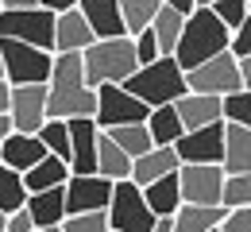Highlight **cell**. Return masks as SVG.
<instances>
[{"instance_id":"d4e9b609","label":"cell","mask_w":251,"mask_h":232,"mask_svg":"<svg viewBox=\"0 0 251 232\" xmlns=\"http://www.w3.org/2000/svg\"><path fill=\"white\" fill-rule=\"evenodd\" d=\"M147 132H151V139H155V147H174V143L186 135V124H182V116H178L174 104H162V108H151Z\"/></svg>"},{"instance_id":"816d5d0a","label":"cell","mask_w":251,"mask_h":232,"mask_svg":"<svg viewBox=\"0 0 251 232\" xmlns=\"http://www.w3.org/2000/svg\"><path fill=\"white\" fill-rule=\"evenodd\" d=\"M0 12H4V0H0Z\"/></svg>"},{"instance_id":"3957f363","label":"cell","mask_w":251,"mask_h":232,"mask_svg":"<svg viewBox=\"0 0 251 232\" xmlns=\"http://www.w3.org/2000/svg\"><path fill=\"white\" fill-rule=\"evenodd\" d=\"M81 62H85V81L93 89H100V85H124L127 77L139 70L131 35H124V39H97L93 47L81 54Z\"/></svg>"},{"instance_id":"1f68e13d","label":"cell","mask_w":251,"mask_h":232,"mask_svg":"<svg viewBox=\"0 0 251 232\" xmlns=\"http://www.w3.org/2000/svg\"><path fill=\"white\" fill-rule=\"evenodd\" d=\"M220 205L232 213V209H248L251 205V174H224V198Z\"/></svg>"},{"instance_id":"44dd1931","label":"cell","mask_w":251,"mask_h":232,"mask_svg":"<svg viewBox=\"0 0 251 232\" xmlns=\"http://www.w3.org/2000/svg\"><path fill=\"white\" fill-rule=\"evenodd\" d=\"M224 174H251V128H224Z\"/></svg>"},{"instance_id":"52a82bcc","label":"cell","mask_w":251,"mask_h":232,"mask_svg":"<svg viewBox=\"0 0 251 232\" xmlns=\"http://www.w3.org/2000/svg\"><path fill=\"white\" fill-rule=\"evenodd\" d=\"M54 12L47 8H31V12H0V39H16L39 51L54 54Z\"/></svg>"},{"instance_id":"4fadbf2b","label":"cell","mask_w":251,"mask_h":232,"mask_svg":"<svg viewBox=\"0 0 251 232\" xmlns=\"http://www.w3.org/2000/svg\"><path fill=\"white\" fill-rule=\"evenodd\" d=\"M182 201L186 205H220L224 198V166H193L186 163L178 170Z\"/></svg>"},{"instance_id":"83f0119b","label":"cell","mask_w":251,"mask_h":232,"mask_svg":"<svg viewBox=\"0 0 251 232\" xmlns=\"http://www.w3.org/2000/svg\"><path fill=\"white\" fill-rule=\"evenodd\" d=\"M27 186H24V174H16L12 166L0 163V213L4 217H12L16 209H24L27 205Z\"/></svg>"},{"instance_id":"7c38bea8","label":"cell","mask_w":251,"mask_h":232,"mask_svg":"<svg viewBox=\"0 0 251 232\" xmlns=\"http://www.w3.org/2000/svg\"><path fill=\"white\" fill-rule=\"evenodd\" d=\"M224 120L220 124H209V128H197V132H186L178 143H174V151H178V159L182 166L193 163V166H220L224 163Z\"/></svg>"},{"instance_id":"7bdbcfd3","label":"cell","mask_w":251,"mask_h":232,"mask_svg":"<svg viewBox=\"0 0 251 232\" xmlns=\"http://www.w3.org/2000/svg\"><path fill=\"white\" fill-rule=\"evenodd\" d=\"M8 108H12V85L0 81V116H8Z\"/></svg>"},{"instance_id":"7dc6e473","label":"cell","mask_w":251,"mask_h":232,"mask_svg":"<svg viewBox=\"0 0 251 232\" xmlns=\"http://www.w3.org/2000/svg\"><path fill=\"white\" fill-rule=\"evenodd\" d=\"M213 4H217V0H197V8H213Z\"/></svg>"},{"instance_id":"ee69618b","label":"cell","mask_w":251,"mask_h":232,"mask_svg":"<svg viewBox=\"0 0 251 232\" xmlns=\"http://www.w3.org/2000/svg\"><path fill=\"white\" fill-rule=\"evenodd\" d=\"M240 62V81H244V89H251V58H236Z\"/></svg>"},{"instance_id":"60d3db41","label":"cell","mask_w":251,"mask_h":232,"mask_svg":"<svg viewBox=\"0 0 251 232\" xmlns=\"http://www.w3.org/2000/svg\"><path fill=\"white\" fill-rule=\"evenodd\" d=\"M162 4H166V8H174V12H178V16H193V12H197V0H162Z\"/></svg>"},{"instance_id":"cb8c5ba5","label":"cell","mask_w":251,"mask_h":232,"mask_svg":"<svg viewBox=\"0 0 251 232\" xmlns=\"http://www.w3.org/2000/svg\"><path fill=\"white\" fill-rule=\"evenodd\" d=\"M224 205H182L174 217V232H213L224 225Z\"/></svg>"},{"instance_id":"4316f807","label":"cell","mask_w":251,"mask_h":232,"mask_svg":"<svg viewBox=\"0 0 251 232\" xmlns=\"http://www.w3.org/2000/svg\"><path fill=\"white\" fill-rule=\"evenodd\" d=\"M151 31H155V39H158L162 58H174V51H178V43H182V31H186V16H178L174 8L162 4V12H158L155 24H151Z\"/></svg>"},{"instance_id":"484cf974","label":"cell","mask_w":251,"mask_h":232,"mask_svg":"<svg viewBox=\"0 0 251 232\" xmlns=\"http://www.w3.org/2000/svg\"><path fill=\"white\" fill-rule=\"evenodd\" d=\"M66 182H70V166L62 159H54V155H47L39 166H31L24 174L27 194H43V190H54V186H66Z\"/></svg>"},{"instance_id":"f907efd6","label":"cell","mask_w":251,"mask_h":232,"mask_svg":"<svg viewBox=\"0 0 251 232\" xmlns=\"http://www.w3.org/2000/svg\"><path fill=\"white\" fill-rule=\"evenodd\" d=\"M35 232H62V229H35Z\"/></svg>"},{"instance_id":"5bb4252c","label":"cell","mask_w":251,"mask_h":232,"mask_svg":"<svg viewBox=\"0 0 251 232\" xmlns=\"http://www.w3.org/2000/svg\"><path fill=\"white\" fill-rule=\"evenodd\" d=\"M97 143H100L97 120H70V170L74 174H97Z\"/></svg>"},{"instance_id":"ac0fdd59","label":"cell","mask_w":251,"mask_h":232,"mask_svg":"<svg viewBox=\"0 0 251 232\" xmlns=\"http://www.w3.org/2000/svg\"><path fill=\"white\" fill-rule=\"evenodd\" d=\"M174 108H178L186 132H197V128H209V124H220V120H224V101L205 97V93H186Z\"/></svg>"},{"instance_id":"f35d334b","label":"cell","mask_w":251,"mask_h":232,"mask_svg":"<svg viewBox=\"0 0 251 232\" xmlns=\"http://www.w3.org/2000/svg\"><path fill=\"white\" fill-rule=\"evenodd\" d=\"M35 229H39V225H35V217L27 213V205L8 217V232H35Z\"/></svg>"},{"instance_id":"b9f144b4","label":"cell","mask_w":251,"mask_h":232,"mask_svg":"<svg viewBox=\"0 0 251 232\" xmlns=\"http://www.w3.org/2000/svg\"><path fill=\"white\" fill-rule=\"evenodd\" d=\"M39 8V0H4V12H31Z\"/></svg>"},{"instance_id":"7a4b0ae2","label":"cell","mask_w":251,"mask_h":232,"mask_svg":"<svg viewBox=\"0 0 251 232\" xmlns=\"http://www.w3.org/2000/svg\"><path fill=\"white\" fill-rule=\"evenodd\" d=\"M232 47V31L217 20L213 8H197L186 20V31H182V43L174 51V62L182 66V74H193L197 66L213 62L217 54H224Z\"/></svg>"},{"instance_id":"603a6c76","label":"cell","mask_w":251,"mask_h":232,"mask_svg":"<svg viewBox=\"0 0 251 232\" xmlns=\"http://www.w3.org/2000/svg\"><path fill=\"white\" fill-rule=\"evenodd\" d=\"M143 198H147V205H151L155 217H178V209L186 205V201H182V182H178V174H166V178L151 182V186L143 190Z\"/></svg>"},{"instance_id":"836d02e7","label":"cell","mask_w":251,"mask_h":232,"mask_svg":"<svg viewBox=\"0 0 251 232\" xmlns=\"http://www.w3.org/2000/svg\"><path fill=\"white\" fill-rule=\"evenodd\" d=\"M213 12H217V20L228 27V31H240V27H244V20L251 16L248 0H217V4H213Z\"/></svg>"},{"instance_id":"4dcf8cb0","label":"cell","mask_w":251,"mask_h":232,"mask_svg":"<svg viewBox=\"0 0 251 232\" xmlns=\"http://www.w3.org/2000/svg\"><path fill=\"white\" fill-rule=\"evenodd\" d=\"M39 139H43V147L54 155V159H62L70 166V120H47L43 128H39ZM74 174V170H70Z\"/></svg>"},{"instance_id":"8d00e7d4","label":"cell","mask_w":251,"mask_h":232,"mask_svg":"<svg viewBox=\"0 0 251 232\" xmlns=\"http://www.w3.org/2000/svg\"><path fill=\"white\" fill-rule=\"evenodd\" d=\"M236 58H251V16L244 20L240 31H232V47H228Z\"/></svg>"},{"instance_id":"f1b7e54d","label":"cell","mask_w":251,"mask_h":232,"mask_svg":"<svg viewBox=\"0 0 251 232\" xmlns=\"http://www.w3.org/2000/svg\"><path fill=\"white\" fill-rule=\"evenodd\" d=\"M112 143L124 151V155H131V159H143L151 147H155V139H151V132H147V124H124V128H112Z\"/></svg>"},{"instance_id":"8992f818","label":"cell","mask_w":251,"mask_h":232,"mask_svg":"<svg viewBox=\"0 0 251 232\" xmlns=\"http://www.w3.org/2000/svg\"><path fill=\"white\" fill-rule=\"evenodd\" d=\"M155 213L143 198V186H135L131 178L112 186V201H108V225L112 232H151L155 229Z\"/></svg>"},{"instance_id":"f5cc1de1","label":"cell","mask_w":251,"mask_h":232,"mask_svg":"<svg viewBox=\"0 0 251 232\" xmlns=\"http://www.w3.org/2000/svg\"><path fill=\"white\" fill-rule=\"evenodd\" d=\"M213 232H224V229H213Z\"/></svg>"},{"instance_id":"f6af8a7d","label":"cell","mask_w":251,"mask_h":232,"mask_svg":"<svg viewBox=\"0 0 251 232\" xmlns=\"http://www.w3.org/2000/svg\"><path fill=\"white\" fill-rule=\"evenodd\" d=\"M8 135H12V120H8V116H0V151H4Z\"/></svg>"},{"instance_id":"7402d4cb","label":"cell","mask_w":251,"mask_h":232,"mask_svg":"<svg viewBox=\"0 0 251 232\" xmlns=\"http://www.w3.org/2000/svg\"><path fill=\"white\" fill-rule=\"evenodd\" d=\"M131 155H124L116 143H112V135L100 132V143H97V174L100 178H108V182H127L131 178Z\"/></svg>"},{"instance_id":"74e56055","label":"cell","mask_w":251,"mask_h":232,"mask_svg":"<svg viewBox=\"0 0 251 232\" xmlns=\"http://www.w3.org/2000/svg\"><path fill=\"white\" fill-rule=\"evenodd\" d=\"M224 232H251V205L248 209H232L228 217H224Z\"/></svg>"},{"instance_id":"ba28073f","label":"cell","mask_w":251,"mask_h":232,"mask_svg":"<svg viewBox=\"0 0 251 232\" xmlns=\"http://www.w3.org/2000/svg\"><path fill=\"white\" fill-rule=\"evenodd\" d=\"M151 108L139 97H131L124 85H100L97 89V128L100 132H112V128H124V124H147Z\"/></svg>"},{"instance_id":"277c9868","label":"cell","mask_w":251,"mask_h":232,"mask_svg":"<svg viewBox=\"0 0 251 232\" xmlns=\"http://www.w3.org/2000/svg\"><path fill=\"white\" fill-rule=\"evenodd\" d=\"M124 89L131 97H139L147 108H162V104H178L189 93L186 74L174 58H158L151 66H139L131 77L124 81Z\"/></svg>"},{"instance_id":"2e32d148","label":"cell","mask_w":251,"mask_h":232,"mask_svg":"<svg viewBox=\"0 0 251 232\" xmlns=\"http://www.w3.org/2000/svg\"><path fill=\"white\" fill-rule=\"evenodd\" d=\"M77 12L85 16V24L93 27L97 39H124V12H120V0H81Z\"/></svg>"},{"instance_id":"9c48e42d","label":"cell","mask_w":251,"mask_h":232,"mask_svg":"<svg viewBox=\"0 0 251 232\" xmlns=\"http://www.w3.org/2000/svg\"><path fill=\"white\" fill-rule=\"evenodd\" d=\"M186 85H189V93H205V97H220V101L232 97V93H240L244 81H240V62H236V54L224 51V54H217L213 62L197 66L193 74H186Z\"/></svg>"},{"instance_id":"db71d44e","label":"cell","mask_w":251,"mask_h":232,"mask_svg":"<svg viewBox=\"0 0 251 232\" xmlns=\"http://www.w3.org/2000/svg\"><path fill=\"white\" fill-rule=\"evenodd\" d=\"M248 8H251V0H248Z\"/></svg>"},{"instance_id":"ffe728a7","label":"cell","mask_w":251,"mask_h":232,"mask_svg":"<svg viewBox=\"0 0 251 232\" xmlns=\"http://www.w3.org/2000/svg\"><path fill=\"white\" fill-rule=\"evenodd\" d=\"M27 213L35 217L39 229H62V221L70 217V213H66V186L31 194V198H27Z\"/></svg>"},{"instance_id":"f546056e","label":"cell","mask_w":251,"mask_h":232,"mask_svg":"<svg viewBox=\"0 0 251 232\" xmlns=\"http://www.w3.org/2000/svg\"><path fill=\"white\" fill-rule=\"evenodd\" d=\"M120 12H124L127 35H139L155 24V16L162 12V0H120Z\"/></svg>"},{"instance_id":"d6986e66","label":"cell","mask_w":251,"mask_h":232,"mask_svg":"<svg viewBox=\"0 0 251 232\" xmlns=\"http://www.w3.org/2000/svg\"><path fill=\"white\" fill-rule=\"evenodd\" d=\"M47 155H50V151L43 147V139H39V135H20V132H12V135H8V143H4V151H0V163L12 166L16 174H27V170H31V166H39Z\"/></svg>"},{"instance_id":"c3c4849f","label":"cell","mask_w":251,"mask_h":232,"mask_svg":"<svg viewBox=\"0 0 251 232\" xmlns=\"http://www.w3.org/2000/svg\"><path fill=\"white\" fill-rule=\"evenodd\" d=\"M0 232H8V217L4 213H0Z\"/></svg>"},{"instance_id":"30bf717a","label":"cell","mask_w":251,"mask_h":232,"mask_svg":"<svg viewBox=\"0 0 251 232\" xmlns=\"http://www.w3.org/2000/svg\"><path fill=\"white\" fill-rule=\"evenodd\" d=\"M12 132L39 135V128L50 120L47 108V85H12V108H8Z\"/></svg>"},{"instance_id":"d6a6232c","label":"cell","mask_w":251,"mask_h":232,"mask_svg":"<svg viewBox=\"0 0 251 232\" xmlns=\"http://www.w3.org/2000/svg\"><path fill=\"white\" fill-rule=\"evenodd\" d=\"M224 124L251 128V89H240V93L224 97Z\"/></svg>"},{"instance_id":"5b68a950","label":"cell","mask_w":251,"mask_h":232,"mask_svg":"<svg viewBox=\"0 0 251 232\" xmlns=\"http://www.w3.org/2000/svg\"><path fill=\"white\" fill-rule=\"evenodd\" d=\"M0 54H4V77L8 85H47L50 70H54V54L39 51L16 39H0Z\"/></svg>"},{"instance_id":"6da1fadb","label":"cell","mask_w":251,"mask_h":232,"mask_svg":"<svg viewBox=\"0 0 251 232\" xmlns=\"http://www.w3.org/2000/svg\"><path fill=\"white\" fill-rule=\"evenodd\" d=\"M47 108L50 120H93L97 89L85 81L81 54H54V70L47 81Z\"/></svg>"},{"instance_id":"ab89813d","label":"cell","mask_w":251,"mask_h":232,"mask_svg":"<svg viewBox=\"0 0 251 232\" xmlns=\"http://www.w3.org/2000/svg\"><path fill=\"white\" fill-rule=\"evenodd\" d=\"M81 0H39V8H47V12H54V16H62V12H74Z\"/></svg>"},{"instance_id":"e575fe53","label":"cell","mask_w":251,"mask_h":232,"mask_svg":"<svg viewBox=\"0 0 251 232\" xmlns=\"http://www.w3.org/2000/svg\"><path fill=\"white\" fill-rule=\"evenodd\" d=\"M62 232H112L108 213H81V217H66Z\"/></svg>"},{"instance_id":"9a60e30c","label":"cell","mask_w":251,"mask_h":232,"mask_svg":"<svg viewBox=\"0 0 251 232\" xmlns=\"http://www.w3.org/2000/svg\"><path fill=\"white\" fill-rule=\"evenodd\" d=\"M97 43L93 27L85 24V16L74 8V12H62L54 20V54H85Z\"/></svg>"},{"instance_id":"e0dca14e","label":"cell","mask_w":251,"mask_h":232,"mask_svg":"<svg viewBox=\"0 0 251 232\" xmlns=\"http://www.w3.org/2000/svg\"><path fill=\"white\" fill-rule=\"evenodd\" d=\"M182 170V159H178V151L174 147H151L143 159H135L131 163V182L135 186H151L158 178H166V174H178Z\"/></svg>"},{"instance_id":"681fc988","label":"cell","mask_w":251,"mask_h":232,"mask_svg":"<svg viewBox=\"0 0 251 232\" xmlns=\"http://www.w3.org/2000/svg\"><path fill=\"white\" fill-rule=\"evenodd\" d=\"M0 81H8V77H4V54H0Z\"/></svg>"},{"instance_id":"bcb514c9","label":"cell","mask_w":251,"mask_h":232,"mask_svg":"<svg viewBox=\"0 0 251 232\" xmlns=\"http://www.w3.org/2000/svg\"><path fill=\"white\" fill-rule=\"evenodd\" d=\"M151 232H174V217H158Z\"/></svg>"},{"instance_id":"8fae6325","label":"cell","mask_w":251,"mask_h":232,"mask_svg":"<svg viewBox=\"0 0 251 232\" xmlns=\"http://www.w3.org/2000/svg\"><path fill=\"white\" fill-rule=\"evenodd\" d=\"M112 186H116V182H108V178H100V174H70V182H66V213H70V217L108 213Z\"/></svg>"},{"instance_id":"d590c367","label":"cell","mask_w":251,"mask_h":232,"mask_svg":"<svg viewBox=\"0 0 251 232\" xmlns=\"http://www.w3.org/2000/svg\"><path fill=\"white\" fill-rule=\"evenodd\" d=\"M131 43H135V58H139V66H151V62H158L162 58V51H158V39L155 31L147 27V31L131 35Z\"/></svg>"}]
</instances>
